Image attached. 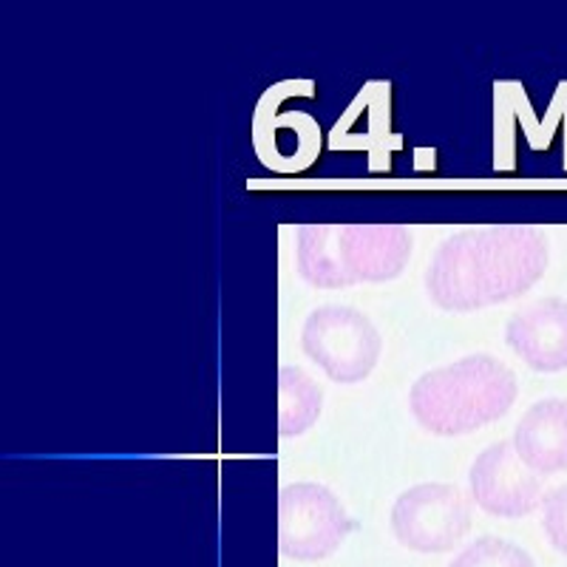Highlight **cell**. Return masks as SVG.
<instances>
[{
	"label": "cell",
	"instance_id": "5bb4252c",
	"mask_svg": "<svg viewBox=\"0 0 567 567\" xmlns=\"http://www.w3.org/2000/svg\"><path fill=\"white\" fill-rule=\"evenodd\" d=\"M449 567H536L528 550L499 536H480Z\"/></svg>",
	"mask_w": 567,
	"mask_h": 567
},
{
	"label": "cell",
	"instance_id": "ba28073f",
	"mask_svg": "<svg viewBox=\"0 0 567 567\" xmlns=\"http://www.w3.org/2000/svg\"><path fill=\"white\" fill-rule=\"evenodd\" d=\"M468 485L474 503L488 516L519 519L545 505L542 474H536L519 452L514 440L488 445L468 471Z\"/></svg>",
	"mask_w": 567,
	"mask_h": 567
},
{
	"label": "cell",
	"instance_id": "7a4b0ae2",
	"mask_svg": "<svg viewBox=\"0 0 567 567\" xmlns=\"http://www.w3.org/2000/svg\"><path fill=\"white\" fill-rule=\"evenodd\" d=\"M516 374L491 354H471L420 374L409 392V409L425 432L440 437L471 434L514 406Z\"/></svg>",
	"mask_w": 567,
	"mask_h": 567
},
{
	"label": "cell",
	"instance_id": "3957f363",
	"mask_svg": "<svg viewBox=\"0 0 567 567\" xmlns=\"http://www.w3.org/2000/svg\"><path fill=\"white\" fill-rule=\"evenodd\" d=\"M412 256V230L403 225L298 227V276L318 290L392 281Z\"/></svg>",
	"mask_w": 567,
	"mask_h": 567
},
{
	"label": "cell",
	"instance_id": "5b68a950",
	"mask_svg": "<svg viewBox=\"0 0 567 567\" xmlns=\"http://www.w3.org/2000/svg\"><path fill=\"white\" fill-rule=\"evenodd\" d=\"M301 347L312 363L323 369L329 381H367L381 358V332L363 312L341 303H329L310 312L303 321Z\"/></svg>",
	"mask_w": 567,
	"mask_h": 567
},
{
	"label": "cell",
	"instance_id": "6da1fadb",
	"mask_svg": "<svg viewBox=\"0 0 567 567\" xmlns=\"http://www.w3.org/2000/svg\"><path fill=\"white\" fill-rule=\"evenodd\" d=\"M545 270L548 241L536 227H468L437 247L425 292L445 312H477L525 296Z\"/></svg>",
	"mask_w": 567,
	"mask_h": 567
},
{
	"label": "cell",
	"instance_id": "52a82bcc",
	"mask_svg": "<svg viewBox=\"0 0 567 567\" xmlns=\"http://www.w3.org/2000/svg\"><path fill=\"white\" fill-rule=\"evenodd\" d=\"M471 528V505L454 485L423 483L403 491L392 508V530L417 554L452 550Z\"/></svg>",
	"mask_w": 567,
	"mask_h": 567
},
{
	"label": "cell",
	"instance_id": "9a60e30c",
	"mask_svg": "<svg viewBox=\"0 0 567 567\" xmlns=\"http://www.w3.org/2000/svg\"><path fill=\"white\" fill-rule=\"evenodd\" d=\"M542 528L548 534L550 545L567 556V485L550 491L542 505Z\"/></svg>",
	"mask_w": 567,
	"mask_h": 567
},
{
	"label": "cell",
	"instance_id": "7c38bea8",
	"mask_svg": "<svg viewBox=\"0 0 567 567\" xmlns=\"http://www.w3.org/2000/svg\"><path fill=\"white\" fill-rule=\"evenodd\" d=\"M358 94L367 109V125L358 134H329V148L367 151L369 171L386 174L392 168V154L403 148V136L392 131V83L372 80Z\"/></svg>",
	"mask_w": 567,
	"mask_h": 567
},
{
	"label": "cell",
	"instance_id": "8992f818",
	"mask_svg": "<svg viewBox=\"0 0 567 567\" xmlns=\"http://www.w3.org/2000/svg\"><path fill=\"white\" fill-rule=\"evenodd\" d=\"M354 523L336 494L318 483H290L278 494V548L287 559L321 561L336 554Z\"/></svg>",
	"mask_w": 567,
	"mask_h": 567
},
{
	"label": "cell",
	"instance_id": "9c48e42d",
	"mask_svg": "<svg viewBox=\"0 0 567 567\" xmlns=\"http://www.w3.org/2000/svg\"><path fill=\"white\" fill-rule=\"evenodd\" d=\"M567 128V80L554 91L545 120H536L528 91L519 80H496L494 83V171H516V125H523L528 148L548 151L556 128ZM565 171H567V131H565Z\"/></svg>",
	"mask_w": 567,
	"mask_h": 567
},
{
	"label": "cell",
	"instance_id": "30bf717a",
	"mask_svg": "<svg viewBox=\"0 0 567 567\" xmlns=\"http://www.w3.org/2000/svg\"><path fill=\"white\" fill-rule=\"evenodd\" d=\"M505 341L536 372L567 369V301L542 298L519 310L505 327Z\"/></svg>",
	"mask_w": 567,
	"mask_h": 567
},
{
	"label": "cell",
	"instance_id": "8fae6325",
	"mask_svg": "<svg viewBox=\"0 0 567 567\" xmlns=\"http://www.w3.org/2000/svg\"><path fill=\"white\" fill-rule=\"evenodd\" d=\"M514 445L519 457L536 474L567 471V400H539L514 429Z\"/></svg>",
	"mask_w": 567,
	"mask_h": 567
},
{
	"label": "cell",
	"instance_id": "277c9868",
	"mask_svg": "<svg viewBox=\"0 0 567 567\" xmlns=\"http://www.w3.org/2000/svg\"><path fill=\"white\" fill-rule=\"evenodd\" d=\"M290 97H316L312 80H281L261 94L252 111L250 140L258 162L272 174H303L321 154V128L316 116L290 111L278 116Z\"/></svg>",
	"mask_w": 567,
	"mask_h": 567
},
{
	"label": "cell",
	"instance_id": "4fadbf2b",
	"mask_svg": "<svg viewBox=\"0 0 567 567\" xmlns=\"http://www.w3.org/2000/svg\"><path fill=\"white\" fill-rule=\"evenodd\" d=\"M323 392L301 367L278 369V432L284 437L310 432L321 417Z\"/></svg>",
	"mask_w": 567,
	"mask_h": 567
}]
</instances>
